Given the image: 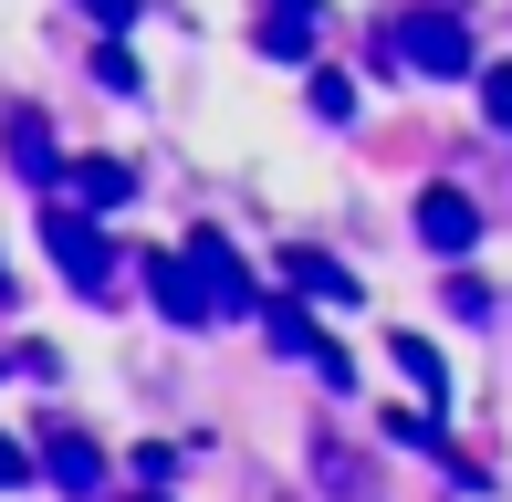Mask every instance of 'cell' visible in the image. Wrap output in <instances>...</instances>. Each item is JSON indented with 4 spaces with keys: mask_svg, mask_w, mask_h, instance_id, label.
Segmentation results:
<instances>
[{
    "mask_svg": "<svg viewBox=\"0 0 512 502\" xmlns=\"http://www.w3.org/2000/svg\"><path fill=\"white\" fill-rule=\"evenodd\" d=\"M11 157H21V178H63V168H53V136H42V116H11Z\"/></svg>",
    "mask_w": 512,
    "mask_h": 502,
    "instance_id": "11",
    "label": "cell"
},
{
    "mask_svg": "<svg viewBox=\"0 0 512 502\" xmlns=\"http://www.w3.org/2000/svg\"><path fill=\"white\" fill-rule=\"evenodd\" d=\"M418 241H429V251H471L481 241V210L460 189H418Z\"/></svg>",
    "mask_w": 512,
    "mask_h": 502,
    "instance_id": "5",
    "label": "cell"
},
{
    "mask_svg": "<svg viewBox=\"0 0 512 502\" xmlns=\"http://www.w3.org/2000/svg\"><path fill=\"white\" fill-rule=\"evenodd\" d=\"M387 53L418 63V74H471V32H460V11H408L398 32H387Z\"/></svg>",
    "mask_w": 512,
    "mask_h": 502,
    "instance_id": "3",
    "label": "cell"
},
{
    "mask_svg": "<svg viewBox=\"0 0 512 502\" xmlns=\"http://www.w3.org/2000/svg\"><path fill=\"white\" fill-rule=\"evenodd\" d=\"M481 105H492V126L512 136V63H492V84H481Z\"/></svg>",
    "mask_w": 512,
    "mask_h": 502,
    "instance_id": "14",
    "label": "cell"
},
{
    "mask_svg": "<svg viewBox=\"0 0 512 502\" xmlns=\"http://www.w3.org/2000/svg\"><path fill=\"white\" fill-rule=\"evenodd\" d=\"M283 272H293L304 293H324V304H356V272H345V262H324V251H283Z\"/></svg>",
    "mask_w": 512,
    "mask_h": 502,
    "instance_id": "8",
    "label": "cell"
},
{
    "mask_svg": "<svg viewBox=\"0 0 512 502\" xmlns=\"http://www.w3.org/2000/svg\"><path fill=\"white\" fill-rule=\"evenodd\" d=\"M387 356H398V377L418 387V398H439V387H450V367H439V346H429V335H398Z\"/></svg>",
    "mask_w": 512,
    "mask_h": 502,
    "instance_id": "9",
    "label": "cell"
},
{
    "mask_svg": "<svg viewBox=\"0 0 512 502\" xmlns=\"http://www.w3.org/2000/svg\"><path fill=\"white\" fill-rule=\"evenodd\" d=\"M42 251H53V272H63L74 293H105V283H115V241H105L84 210H63V199H42Z\"/></svg>",
    "mask_w": 512,
    "mask_h": 502,
    "instance_id": "2",
    "label": "cell"
},
{
    "mask_svg": "<svg viewBox=\"0 0 512 502\" xmlns=\"http://www.w3.org/2000/svg\"><path fill=\"white\" fill-rule=\"evenodd\" d=\"M21 471H32V461H21V440H11V429H0V492H11Z\"/></svg>",
    "mask_w": 512,
    "mask_h": 502,
    "instance_id": "15",
    "label": "cell"
},
{
    "mask_svg": "<svg viewBox=\"0 0 512 502\" xmlns=\"http://www.w3.org/2000/svg\"><path fill=\"white\" fill-rule=\"evenodd\" d=\"M95 84H105V95H136V63H126V42H105V53H95Z\"/></svg>",
    "mask_w": 512,
    "mask_h": 502,
    "instance_id": "13",
    "label": "cell"
},
{
    "mask_svg": "<svg viewBox=\"0 0 512 502\" xmlns=\"http://www.w3.org/2000/svg\"><path fill=\"white\" fill-rule=\"evenodd\" d=\"M42 471H53L63 492H105V450L84 440L74 419H53V440H42Z\"/></svg>",
    "mask_w": 512,
    "mask_h": 502,
    "instance_id": "4",
    "label": "cell"
},
{
    "mask_svg": "<svg viewBox=\"0 0 512 502\" xmlns=\"http://www.w3.org/2000/svg\"><path fill=\"white\" fill-rule=\"evenodd\" d=\"M84 11H95L105 32H126V21H136V0H84Z\"/></svg>",
    "mask_w": 512,
    "mask_h": 502,
    "instance_id": "16",
    "label": "cell"
},
{
    "mask_svg": "<svg viewBox=\"0 0 512 502\" xmlns=\"http://www.w3.org/2000/svg\"><path fill=\"white\" fill-rule=\"evenodd\" d=\"M314 116L345 126V116H356V84H345V74H314Z\"/></svg>",
    "mask_w": 512,
    "mask_h": 502,
    "instance_id": "12",
    "label": "cell"
},
{
    "mask_svg": "<svg viewBox=\"0 0 512 502\" xmlns=\"http://www.w3.org/2000/svg\"><path fill=\"white\" fill-rule=\"evenodd\" d=\"M147 293H157L168 325H209V314H230V283H220V262H209V241L157 251V262H147Z\"/></svg>",
    "mask_w": 512,
    "mask_h": 502,
    "instance_id": "1",
    "label": "cell"
},
{
    "mask_svg": "<svg viewBox=\"0 0 512 502\" xmlns=\"http://www.w3.org/2000/svg\"><path fill=\"white\" fill-rule=\"evenodd\" d=\"M126 189H136V168H126V157H74V199H84V210H115Z\"/></svg>",
    "mask_w": 512,
    "mask_h": 502,
    "instance_id": "7",
    "label": "cell"
},
{
    "mask_svg": "<svg viewBox=\"0 0 512 502\" xmlns=\"http://www.w3.org/2000/svg\"><path fill=\"white\" fill-rule=\"evenodd\" d=\"M251 42H262L272 63H293V53H314V0H283V11H272V21H262V32H251Z\"/></svg>",
    "mask_w": 512,
    "mask_h": 502,
    "instance_id": "6",
    "label": "cell"
},
{
    "mask_svg": "<svg viewBox=\"0 0 512 502\" xmlns=\"http://www.w3.org/2000/svg\"><path fill=\"white\" fill-rule=\"evenodd\" d=\"M262 325H272V346H283V356H314V346H324L304 304H262Z\"/></svg>",
    "mask_w": 512,
    "mask_h": 502,
    "instance_id": "10",
    "label": "cell"
}]
</instances>
